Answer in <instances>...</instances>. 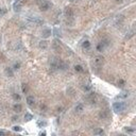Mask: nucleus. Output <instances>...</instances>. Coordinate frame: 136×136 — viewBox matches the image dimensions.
<instances>
[{"mask_svg":"<svg viewBox=\"0 0 136 136\" xmlns=\"http://www.w3.org/2000/svg\"><path fill=\"white\" fill-rule=\"evenodd\" d=\"M68 64L63 62L62 60H60L59 58H52L50 61V68L51 70H67L68 69Z\"/></svg>","mask_w":136,"mask_h":136,"instance_id":"nucleus-1","label":"nucleus"},{"mask_svg":"<svg viewBox=\"0 0 136 136\" xmlns=\"http://www.w3.org/2000/svg\"><path fill=\"white\" fill-rule=\"evenodd\" d=\"M110 45H111V41L109 38L105 37V38H103L100 43L97 44V46H96V50H97L98 52H103V51H104Z\"/></svg>","mask_w":136,"mask_h":136,"instance_id":"nucleus-2","label":"nucleus"},{"mask_svg":"<svg viewBox=\"0 0 136 136\" xmlns=\"http://www.w3.org/2000/svg\"><path fill=\"white\" fill-rule=\"evenodd\" d=\"M127 109V103L123 101H118V102H114L113 103V110L115 113H123Z\"/></svg>","mask_w":136,"mask_h":136,"instance_id":"nucleus-3","label":"nucleus"},{"mask_svg":"<svg viewBox=\"0 0 136 136\" xmlns=\"http://www.w3.org/2000/svg\"><path fill=\"white\" fill-rule=\"evenodd\" d=\"M52 3L50 1H48V0H44V1L39 2V10L42 12H47L48 10H50L51 7H52Z\"/></svg>","mask_w":136,"mask_h":136,"instance_id":"nucleus-4","label":"nucleus"},{"mask_svg":"<svg viewBox=\"0 0 136 136\" xmlns=\"http://www.w3.org/2000/svg\"><path fill=\"white\" fill-rule=\"evenodd\" d=\"M22 4H23V0H15V2L13 3V10L15 12H20Z\"/></svg>","mask_w":136,"mask_h":136,"instance_id":"nucleus-5","label":"nucleus"},{"mask_svg":"<svg viewBox=\"0 0 136 136\" xmlns=\"http://www.w3.org/2000/svg\"><path fill=\"white\" fill-rule=\"evenodd\" d=\"M86 100L90 103V104H95L96 103V94L91 90L88 91V94H87V96H86Z\"/></svg>","mask_w":136,"mask_h":136,"instance_id":"nucleus-6","label":"nucleus"},{"mask_svg":"<svg viewBox=\"0 0 136 136\" xmlns=\"http://www.w3.org/2000/svg\"><path fill=\"white\" fill-rule=\"evenodd\" d=\"M52 48L57 51V52H61V50H62V44L61 42L59 41L58 38H55L54 41L52 42Z\"/></svg>","mask_w":136,"mask_h":136,"instance_id":"nucleus-7","label":"nucleus"},{"mask_svg":"<svg viewBox=\"0 0 136 136\" xmlns=\"http://www.w3.org/2000/svg\"><path fill=\"white\" fill-rule=\"evenodd\" d=\"M94 63H95V65L97 67H101L103 64H104V58H103L102 55H98V57L95 58Z\"/></svg>","mask_w":136,"mask_h":136,"instance_id":"nucleus-8","label":"nucleus"},{"mask_svg":"<svg viewBox=\"0 0 136 136\" xmlns=\"http://www.w3.org/2000/svg\"><path fill=\"white\" fill-rule=\"evenodd\" d=\"M64 14H65V16H66V17H67L68 19H70V18H73V16H74V12H73V10L71 9V7L67 6V7H65Z\"/></svg>","mask_w":136,"mask_h":136,"instance_id":"nucleus-9","label":"nucleus"},{"mask_svg":"<svg viewBox=\"0 0 136 136\" xmlns=\"http://www.w3.org/2000/svg\"><path fill=\"white\" fill-rule=\"evenodd\" d=\"M111 116V113H110V110H103L99 113V118L100 119H107Z\"/></svg>","mask_w":136,"mask_h":136,"instance_id":"nucleus-10","label":"nucleus"},{"mask_svg":"<svg viewBox=\"0 0 136 136\" xmlns=\"http://www.w3.org/2000/svg\"><path fill=\"white\" fill-rule=\"evenodd\" d=\"M26 101H27V104L29 105L31 109L32 107H34L35 106V98H34V96H28L27 99H26Z\"/></svg>","mask_w":136,"mask_h":136,"instance_id":"nucleus-11","label":"nucleus"},{"mask_svg":"<svg viewBox=\"0 0 136 136\" xmlns=\"http://www.w3.org/2000/svg\"><path fill=\"white\" fill-rule=\"evenodd\" d=\"M51 35H52V31H51V29H49V28H46V29H44L42 31L43 38H48V37H50Z\"/></svg>","mask_w":136,"mask_h":136,"instance_id":"nucleus-12","label":"nucleus"},{"mask_svg":"<svg viewBox=\"0 0 136 136\" xmlns=\"http://www.w3.org/2000/svg\"><path fill=\"white\" fill-rule=\"evenodd\" d=\"M29 20L32 21V22H34V23H36V25H38V26L45 23V21H44L43 19H41L39 17H29Z\"/></svg>","mask_w":136,"mask_h":136,"instance_id":"nucleus-13","label":"nucleus"},{"mask_svg":"<svg viewBox=\"0 0 136 136\" xmlns=\"http://www.w3.org/2000/svg\"><path fill=\"white\" fill-rule=\"evenodd\" d=\"M4 73H5L6 77L13 78L14 77V70H13V68H12V67H5L4 68Z\"/></svg>","mask_w":136,"mask_h":136,"instance_id":"nucleus-14","label":"nucleus"},{"mask_svg":"<svg viewBox=\"0 0 136 136\" xmlns=\"http://www.w3.org/2000/svg\"><path fill=\"white\" fill-rule=\"evenodd\" d=\"M130 97V91H122L121 94H119L117 97V99L119 100H123V99H127V98H129Z\"/></svg>","mask_w":136,"mask_h":136,"instance_id":"nucleus-15","label":"nucleus"},{"mask_svg":"<svg viewBox=\"0 0 136 136\" xmlns=\"http://www.w3.org/2000/svg\"><path fill=\"white\" fill-rule=\"evenodd\" d=\"M13 111L15 112V113H20V112L22 111V105L20 104V103L16 102L15 104L13 105Z\"/></svg>","mask_w":136,"mask_h":136,"instance_id":"nucleus-16","label":"nucleus"},{"mask_svg":"<svg viewBox=\"0 0 136 136\" xmlns=\"http://www.w3.org/2000/svg\"><path fill=\"white\" fill-rule=\"evenodd\" d=\"M73 69L75 72H78V73H83L84 72V68L82 65H80V64H75V65L73 66Z\"/></svg>","mask_w":136,"mask_h":136,"instance_id":"nucleus-17","label":"nucleus"},{"mask_svg":"<svg viewBox=\"0 0 136 136\" xmlns=\"http://www.w3.org/2000/svg\"><path fill=\"white\" fill-rule=\"evenodd\" d=\"M38 47L41 48V49H47L48 48V42L45 41V39H43V41H41L38 43Z\"/></svg>","mask_w":136,"mask_h":136,"instance_id":"nucleus-18","label":"nucleus"},{"mask_svg":"<svg viewBox=\"0 0 136 136\" xmlns=\"http://www.w3.org/2000/svg\"><path fill=\"white\" fill-rule=\"evenodd\" d=\"M90 46H91V44H90L89 41H87V39L82 43V48H83L84 50H88L89 48H90Z\"/></svg>","mask_w":136,"mask_h":136,"instance_id":"nucleus-19","label":"nucleus"},{"mask_svg":"<svg viewBox=\"0 0 136 136\" xmlns=\"http://www.w3.org/2000/svg\"><path fill=\"white\" fill-rule=\"evenodd\" d=\"M84 110V104L83 103H78L77 105L74 107V111L77 112V113H81V112Z\"/></svg>","mask_w":136,"mask_h":136,"instance_id":"nucleus-20","label":"nucleus"},{"mask_svg":"<svg viewBox=\"0 0 136 136\" xmlns=\"http://www.w3.org/2000/svg\"><path fill=\"white\" fill-rule=\"evenodd\" d=\"M123 130H125V132L128 133V134H134L135 133V129L134 128H132V127H125L123 128Z\"/></svg>","mask_w":136,"mask_h":136,"instance_id":"nucleus-21","label":"nucleus"},{"mask_svg":"<svg viewBox=\"0 0 136 136\" xmlns=\"http://www.w3.org/2000/svg\"><path fill=\"white\" fill-rule=\"evenodd\" d=\"M91 88H93V86H91V84H84V85L82 86V89L85 91V93H88V91L91 90Z\"/></svg>","mask_w":136,"mask_h":136,"instance_id":"nucleus-22","label":"nucleus"},{"mask_svg":"<svg viewBox=\"0 0 136 136\" xmlns=\"http://www.w3.org/2000/svg\"><path fill=\"white\" fill-rule=\"evenodd\" d=\"M21 90H22L23 94H28V93H29V90H30L29 85H28V84H26V83H22V84H21Z\"/></svg>","mask_w":136,"mask_h":136,"instance_id":"nucleus-23","label":"nucleus"},{"mask_svg":"<svg viewBox=\"0 0 136 136\" xmlns=\"http://www.w3.org/2000/svg\"><path fill=\"white\" fill-rule=\"evenodd\" d=\"M12 68H13V70L16 71V70H19L21 68V63L20 62H15L13 64V66H12Z\"/></svg>","mask_w":136,"mask_h":136,"instance_id":"nucleus-24","label":"nucleus"},{"mask_svg":"<svg viewBox=\"0 0 136 136\" xmlns=\"http://www.w3.org/2000/svg\"><path fill=\"white\" fill-rule=\"evenodd\" d=\"M12 98H13L14 101H20V100H21V96L19 95V94H17V93H13V94H12Z\"/></svg>","mask_w":136,"mask_h":136,"instance_id":"nucleus-25","label":"nucleus"},{"mask_svg":"<svg viewBox=\"0 0 136 136\" xmlns=\"http://www.w3.org/2000/svg\"><path fill=\"white\" fill-rule=\"evenodd\" d=\"M117 86L118 87H121V88H123V87L126 86V81L123 79H119L117 81Z\"/></svg>","mask_w":136,"mask_h":136,"instance_id":"nucleus-26","label":"nucleus"},{"mask_svg":"<svg viewBox=\"0 0 136 136\" xmlns=\"http://www.w3.org/2000/svg\"><path fill=\"white\" fill-rule=\"evenodd\" d=\"M47 121H45V120H38L37 121V127L38 128H45V127H47Z\"/></svg>","mask_w":136,"mask_h":136,"instance_id":"nucleus-27","label":"nucleus"},{"mask_svg":"<svg viewBox=\"0 0 136 136\" xmlns=\"http://www.w3.org/2000/svg\"><path fill=\"white\" fill-rule=\"evenodd\" d=\"M39 110H41L42 112H47V111H48V106H47L46 103L42 102L41 104H39Z\"/></svg>","mask_w":136,"mask_h":136,"instance_id":"nucleus-28","label":"nucleus"},{"mask_svg":"<svg viewBox=\"0 0 136 136\" xmlns=\"http://www.w3.org/2000/svg\"><path fill=\"white\" fill-rule=\"evenodd\" d=\"M134 34H135V30H134V29H132V30L129 32V33H128V34L126 35V37H125V38H126V39H130L131 37H133V36H134Z\"/></svg>","mask_w":136,"mask_h":136,"instance_id":"nucleus-29","label":"nucleus"},{"mask_svg":"<svg viewBox=\"0 0 136 136\" xmlns=\"http://www.w3.org/2000/svg\"><path fill=\"white\" fill-rule=\"evenodd\" d=\"M32 119H33V115L32 114H30V113L25 114V120L26 121H30V120H32Z\"/></svg>","mask_w":136,"mask_h":136,"instance_id":"nucleus-30","label":"nucleus"},{"mask_svg":"<svg viewBox=\"0 0 136 136\" xmlns=\"http://www.w3.org/2000/svg\"><path fill=\"white\" fill-rule=\"evenodd\" d=\"M94 134L95 135H103L104 134V131L102 129H95L94 130Z\"/></svg>","mask_w":136,"mask_h":136,"instance_id":"nucleus-31","label":"nucleus"},{"mask_svg":"<svg viewBox=\"0 0 136 136\" xmlns=\"http://www.w3.org/2000/svg\"><path fill=\"white\" fill-rule=\"evenodd\" d=\"M12 130H13L14 132H21L22 131V128L20 126H14L13 128H12Z\"/></svg>","mask_w":136,"mask_h":136,"instance_id":"nucleus-32","label":"nucleus"},{"mask_svg":"<svg viewBox=\"0 0 136 136\" xmlns=\"http://www.w3.org/2000/svg\"><path fill=\"white\" fill-rule=\"evenodd\" d=\"M6 13H7V10L5 7H0V17H1V16H4Z\"/></svg>","mask_w":136,"mask_h":136,"instance_id":"nucleus-33","label":"nucleus"},{"mask_svg":"<svg viewBox=\"0 0 136 136\" xmlns=\"http://www.w3.org/2000/svg\"><path fill=\"white\" fill-rule=\"evenodd\" d=\"M52 33H54L55 36H61V31H60L58 28H54L53 31H52Z\"/></svg>","mask_w":136,"mask_h":136,"instance_id":"nucleus-34","label":"nucleus"},{"mask_svg":"<svg viewBox=\"0 0 136 136\" xmlns=\"http://www.w3.org/2000/svg\"><path fill=\"white\" fill-rule=\"evenodd\" d=\"M63 111H64V106H58L57 107V112H58V113H62Z\"/></svg>","mask_w":136,"mask_h":136,"instance_id":"nucleus-35","label":"nucleus"},{"mask_svg":"<svg viewBox=\"0 0 136 136\" xmlns=\"http://www.w3.org/2000/svg\"><path fill=\"white\" fill-rule=\"evenodd\" d=\"M18 119H19V117H18V115L17 116H13V117H12V121H18Z\"/></svg>","mask_w":136,"mask_h":136,"instance_id":"nucleus-36","label":"nucleus"},{"mask_svg":"<svg viewBox=\"0 0 136 136\" xmlns=\"http://www.w3.org/2000/svg\"><path fill=\"white\" fill-rule=\"evenodd\" d=\"M116 3H118V4H121V3L123 2V0H115Z\"/></svg>","mask_w":136,"mask_h":136,"instance_id":"nucleus-37","label":"nucleus"},{"mask_svg":"<svg viewBox=\"0 0 136 136\" xmlns=\"http://www.w3.org/2000/svg\"><path fill=\"white\" fill-rule=\"evenodd\" d=\"M47 133H46V132L45 131H44V132H41V133H39V135H41V136H45Z\"/></svg>","mask_w":136,"mask_h":136,"instance_id":"nucleus-38","label":"nucleus"},{"mask_svg":"<svg viewBox=\"0 0 136 136\" xmlns=\"http://www.w3.org/2000/svg\"><path fill=\"white\" fill-rule=\"evenodd\" d=\"M4 134H5L4 131H0V135H4Z\"/></svg>","mask_w":136,"mask_h":136,"instance_id":"nucleus-39","label":"nucleus"},{"mask_svg":"<svg viewBox=\"0 0 136 136\" xmlns=\"http://www.w3.org/2000/svg\"><path fill=\"white\" fill-rule=\"evenodd\" d=\"M42 1H43V0H36V2H37V3H39V2H42Z\"/></svg>","mask_w":136,"mask_h":136,"instance_id":"nucleus-40","label":"nucleus"},{"mask_svg":"<svg viewBox=\"0 0 136 136\" xmlns=\"http://www.w3.org/2000/svg\"><path fill=\"white\" fill-rule=\"evenodd\" d=\"M69 1H74V0H69Z\"/></svg>","mask_w":136,"mask_h":136,"instance_id":"nucleus-41","label":"nucleus"}]
</instances>
